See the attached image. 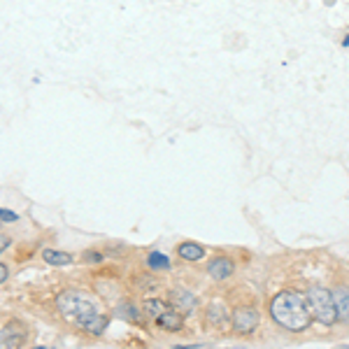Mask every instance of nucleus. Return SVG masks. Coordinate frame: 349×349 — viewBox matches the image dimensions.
I'll return each instance as SVG.
<instances>
[{"label":"nucleus","instance_id":"1a4fd4ad","mask_svg":"<svg viewBox=\"0 0 349 349\" xmlns=\"http://www.w3.org/2000/svg\"><path fill=\"white\" fill-rule=\"evenodd\" d=\"M205 321L212 326V328H226V324H228V312H226V307L219 305V303H214V305L207 307V314H205Z\"/></svg>","mask_w":349,"mask_h":349},{"label":"nucleus","instance_id":"4468645a","mask_svg":"<svg viewBox=\"0 0 349 349\" xmlns=\"http://www.w3.org/2000/svg\"><path fill=\"white\" fill-rule=\"evenodd\" d=\"M117 314H119L121 319H126V321H138V310H135L133 303H121Z\"/></svg>","mask_w":349,"mask_h":349},{"label":"nucleus","instance_id":"f03ea898","mask_svg":"<svg viewBox=\"0 0 349 349\" xmlns=\"http://www.w3.org/2000/svg\"><path fill=\"white\" fill-rule=\"evenodd\" d=\"M270 317L277 326H282L291 333H303L312 326V310L307 305V296L301 291L286 289L279 291L270 301Z\"/></svg>","mask_w":349,"mask_h":349},{"label":"nucleus","instance_id":"9b49d317","mask_svg":"<svg viewBox=\"0 0 349 349\" xmlns=\"http://www.w3.org/2000/svg\"><path fill=\"white\" fill-rule=\"evenodd\" d=\"M42 259L47 261L49 265H56V268H63V265L73 263V254L61 252V249H42Z\"/></svg>","mask_w":349,"mask_h":349},{"label":"nucleus","instance_id":"9d476101","mask_svg":"<svg viewBox=\"0 0 349 349\" xmlns=\"http://www.w3.org/2000/svg\"><path fill=\"white\" fill-rule=\"evenodd\" d=\"M177 254H180L184 261H200L205 259V247L198 245V242H182L180 247H177Z\"/></svg>","mask_w":349,"mask_h":349},{"label":"nucleus","instance_id":"2eb2a0df","mask_svg":"<svg viewBox=\"0 0 349 349\" xmlns=\"http://www.w3.org/2000/svg\"><path fill=\"white\" fill-rule=\"evenodd\" d=\"M17 219H19V214H17V212H12V210H5V207H0V221L12 223V221H17Z\"/></svg>","mask_w":349,"mask_h":349},{"label":"nucleus","instance_id":"a211bd4d","mask_svg":"<svg viewBox=\"0 0 349 349\" xmlns=\"http://www.w3.org/2000/svg\"><path fill=\"white\" fill-rule=\"evenodd\" d=\"M7 277H10V270H7L5 263H0V284L7 282Z\"/></svg>","mask_w":349,"mask_h":349},{"label":"nucleus","instance_id":"6ab92c4d","mask_svg":"<svg viewBox=\"0 0 349 349\" xmlns=\"http://www.w3.org/2000/svg\"><path fill=\"white\" fill-rule=\"evenodd\" d=\"M342 47H347V49H349V33H347V35H344V40H342Z\"/></svg>","mask_w":349,"mask_h":349},{"label":"nucleus","instance_id":"ddd939ff","mask_svg":"<svg viewBox=\"0 0 349 349\" xmlns=\"http://www.w3.org/2000/svg\"><path fill=\"white\" fill-rule=\"evenodd\" d=\"M147 263H149L151 270H168L170 268V259L163 256L161 252H151L149 256H147Z\"/></svg>","mask_w":349,"mask_h":349},{"label":"nucleus","instance_id":"20e7f679","mask_svg":"<svg viewBox=\"0 0 349 349\" xmlns=\"http://www.w3.org/2000/svg\"><path fill=\"white\" fill-rule=\"evenodd\" d=\"M261 324V314L254 305H238L230 314V326L238 335H252Z\"/></svg>","mask_w":349,"mask_h":349},{"label":"nucleus","instance_id":"6e6552de","mask_svg":"<svg viewBox=\"0 0 349 349\" xmlns=\"http://www.w3.org/2000/svg\"><path fill=\"white\" fill-rule=\"evenodd\" d=\"M154 321H156V326L161 331H168V333H180L184 328V314H180L177 310H168V312H163Z\"/></svg>","mask_w":349,"mask_h":349},{"label":"nucleus","instance_id":"aec40b11","mask_svg":"<svg viewBox=\"0 0 349 349\" xmlns=\"http://www.w3.org/2000/svg\"><path fill=\"white\" fill-rule=\"evenodd\" d=\"M0 223H3V221H0Z\"/></svg>","mask_w":349,"mask_h":349},{"label":"nucleus","instance_id":"f8f14e48","mask_svg":"<svg viewBox=\"0 0 349 349\" xmlns=\"http://www.w3.org/2000/svg\"><path fill=\"white\" fill-rule=\"evenodd\" d=\"M170 305L165 301H161V298H147L145 301V312L149 314L151 319H156V317H161L163 312H168Z\"/></svg>","mask_w":349,"mask_h":349},{"label":"nucleus","instance_id":"f3484780","mask_svg":"<svg viewBox=\"0 0 349 349\" xmlns=\"http://www.w3.org/2000/svg\"><path fill=\"white\" fill-rule=\"evenodd\" d=\"M12 245V240H10V235H0V254L5 252L7 247Z\"/></svg>","mask_w":349,"mask_h":349},{"label":"nucleus","instance_id":"39448f33","mask_svg":"<svg viewBox=\"0 0 349 349\" xmlns=\"http://www.w3.org/2000/svg\"><path fill=\"white\" fill-rule=\"evenodd\" d=\"M170 307L180 314H191L198 307V298L187 289H172L170 291Z\"/></svg>","mask_w":349,"mask_h":349},{"label":"nucleus","instance_id":"dca6fc26","mask_svg":"<svg viewBox=\"0 0 349 349\" xmlns=\"http://www.w3.org/2000/svg\"><path fill=\"white\" fill-rule=\"evenodd\" d=\"M84 261H86V263H100L102 254L100 252H91V249H89V252H84Z\"/></svg>","mask_w":349,"mask_h":349},{"label":"nucleus","instance_id":"423d86ee","mask_svg":"<svg viewBox=\"0 0 349 349\" xmlns=\"http://www.w3.org/2000/svg\"><path fill=\"white\" fill-rule=\"evenodd\" d=\"M333 296V307H335V321L340 324H349V286L340 284L331 291Z\"/></svg>","mask_w":349,"mask_h":349},{"label":"nucleus","instance_id":"0eeeda50","mask_svg":"<svg viewBox=\"0 0 349 349\" xmlns=\"http://www.w3.org/2000/svg\"><path fill=\"white\" fill-rule=\"evenodd\" d=\"M233 272H235V263H233V259H228V256H214V259L207 263V275H210L212 279H217V282L228 279Z\"/></svg>","mask_w":349,"mask_h":349},{"label":"nucleus","instance_id":"f257e3e1","mask_svg":"<svg viewBox=\"0 0 349 349\" xmlns=\"http://www.w3.org/2000/svg\"><path fill=\"white\" fill-rule=\"evenodd\" d=\"M56 307L66 319L75 321L91 335H100L109 324V317L102 312V305L93 294L82 289H66L56 296Z\"/></svg>","mask_w":349,"mask_h":349},{"label":"nucleus","instance_id":"7ed1b4c3","mask_svg":"<svg viewBox=\"0 0 349 349\" xmlns=\"http://www.w3.org/2000/svg\"><path fill=\"white\" fill-rule=\"evenodd\" d=\"M307 305L312 310V317L324 326L335 324V307H333V296L324 286H312L307 291Z\"/></svg>","mask_w":349,"mask_h":349}]
</instances>
